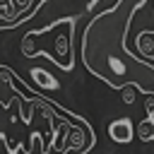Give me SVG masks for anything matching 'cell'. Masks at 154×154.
<instances>
[{
	"mask_svg": "<svg viewBox=\"0 0 154 154\" xmlns=\"http://www.w3.org/2000/svg\"><path fill=\"white\" fill-rule=\"evenodd\" d=\"M77 17H63L48 24L46 29H29L22 41L19 51L24 58H38L46 55L53 63H58L60 70L70 72L75 67V51H72V36H75Z\"/></svg>",
	"mask_w": 154,
	"mask_h": 154,
	"instance_id": "7a4b0ae2",
	"label": "cell"
},
{
	"mask_svg": "<svg viewBox=\"0 0 154 154\" xmlns=\"http://www.w3.org/2000/svg\"><path fill=\"white\" fill-rule=\"evenodd\" d=\"M137 140L140 142H152L154 140V118H144L142 123H137Z\"/></svg>",
	"mask_w": 154,
	"mask_h": 154,
	"instance_id": "8992f818",
	"label": "cell"
},
{
	"mask_svg": "<svg viewBox=\"0 0 154 154\" xmlns=\"http://www.w3.org/2000/svg\"><path fill=\"white\" fill-rule=\"evenodd\" d=\"M29 75H31V82H34V87L31 89H58L60 87V82L51 75V72H46L43 67H31L29 70Z\"/></svg>",
	"mask_w": 154,
	"mask_h": 154,
	"instance_id": "277c9868",
	"label": "cell"
},
{
	"mask_svg": "<svg viewBox=\"0 0 154 154\" xmlns=\"http://www.w3.org/2000/svg\"><path fill=\"white\" fill-rule=\"evenodd\" d=\"M144 5L147 0H116L96 12L82 34L79 53L84 67L111 89L137 87L142 94H154V63L125 48L128 29Z\"/></svg>",
	"mask_w": 154,
	"mask_h": 154,
	"instance_id": "6da1fadb",
	"label": "cell"
},
{
	"mask_svg": "<svg viewBox=\"0 0 154 154\" xmlns=\"http://www.w3.org/2000/svg\"><path fill=\"white\" fill-rule=\"evenodd\" d=\"M106 130H108V137L116 144H130L135 140V135H137V128L132 125L130 118H116V120L108 123Z\"/></svg>",
	"mask_w": 154,
	"mask_h": 154,
	"instance_id": "3957f363",
	"label": "cell"
},
{
	"mask_svg": "<svg viewBox=\"0 0 154 154\" xmlns=\"http://www.w3.org/2000/svg\"><path fill=\"white\" fill-rule=\"evenodd\" d=\"M135 91H137V87H125V89L120 91V99H123L125 106H132V103H135Z\"/></svg>",
	"mask_w": 154,
	"mask_h": 154,
	"instance_id": "52a82bcc",
	"label": "cell"
},
{
	"mask_svg": "<svg viewBox=\"0 0 154 154\" xmlns=\"http://www.w3.org/2000/svg\"><path fill=\"white\" fill-rule=\"evenodd\" d=\"M154 38V34H152V29H144V31H140L137 34V38H135V46H137V53L140 55H147V58H154V46H149V41Z\"/></svg>",
	"mask_w": 154,
	"mask_h": 154,
	"instance_id": "5b68a950",
	"label": "cell"
}]
</instances>
